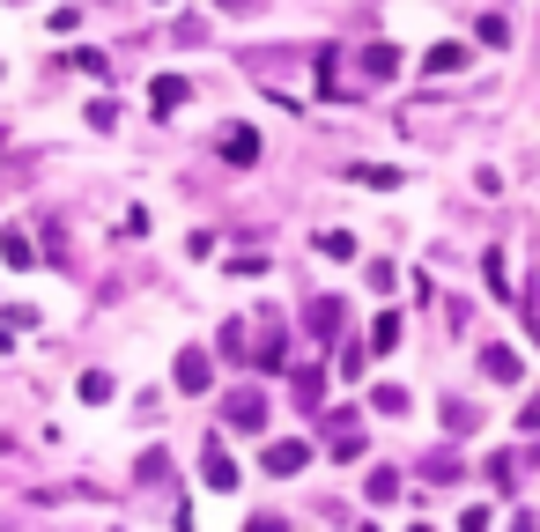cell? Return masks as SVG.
I'll use <instances>...</instances> for the list:
<instances>
[{
    "instance_id": "1",
    "label": "cell",
    "mask_w": 540,
    "mask_h": 532,
    "mask_svg": "<svg viewBox=\"0 0 540 532\" xmlns=\"http://www.w3.org/2000/svg\"><path fill=\"white\" fill-rule=\"evenodd\" d=\"M230 429H267V392H259V385H237L230 392Z\"/></svg>"
},
{
    "instance_id": "2",
    "label": "cell",
    "mask_w": 540,
    "mask_h": 532,
    "mask_svg": "<svg viewBox=\"0 0 540 532\" xmlns=\"http://www.w3.org/2000/svg\"><path fill=\"white\" fill-rule=\"evenodd\" d=\"M304 466H311L304 436H274V444H267V473H282V481H289V473H304Z\"/></svg>"
},
{
    "instance_id": "3",
    "label": "cell",
    "mask_w": 540,
    "mask_h": 532,
    "mask_svg": "<svg viewBox=\"0 0 540 532\" xmlns=\"http://www.w3.org/2000/svg\"><path fill=\"white\" fill-rule=\"evenodd\" d=\"M200 481H208L215 496H230V488H237V459L222 451V436H208V459H200Z\"/></svg>"
},
{
    "instance_id": "4",
    "label": "cell",
    "mask_w": 540,
    "mask_h": 532,
    "mask_svg": "<svg viewBox=\"0 0 540 532\" xmlns=\"http://www.w3.org/2000/svg\"><path fill=\"white\" fill-rule=\"evenodd\" d=\"M208 385H215V363L200 348H185L178 355V392H208Z\"/></svg>"
},
{
    "instance_id": "5",
    "label": "cell",
    "mask_w": 540,
    "mask_h": 532,
    "mask_svg": "<svg viewBox=\"0 0 540 532\" xmlns=\"http://www.w3.org/2000/svg\"><path fill=\"white\" fill-rule=\"evenodd\" d=\"M185 97H193V89H185V74H156V82H148V104H156V111H178Z\"/></svg>"
},
{
    "instance_id": "6",
    "label": "cell",
    "mask_w": 540,
    "mask_h": 532,
    "mask_svg": "<svg viewBox=\"0 0 540 532\" xmlns=\"http://www.w3.org/2000/svg\"><path fill=\"white\" fill-rule=\"evenodd\" d=\"M311 333H319V340H333V333H341V296H311Z\"/></svg>"
},
{
    "instance_id": "7",
    "label": "cell",
    "mask_w": 540,
    "mask_h": 532,
    "mask_svg": "<svg viewBox=\"0 0 540 532\" xmlns=\"http://www.w3.org/2000/svg\"><path fill=\"white\" fill-rule=\"evenodd\" d=\"M363 74H370V82H393V74H400V52H393V45H363Z\"/></svg>"
},
{
    "instance_id": "8",
    "label": "cell",
    "mask_w": 540,
    "mask_h": 532,
    "mask_svg": "<svg viewBox=\"0 0 540 532\" xmlns=\"http://www.w3.org/2000/svg\"><path fill=\"white\" fill-rule=\"evenodd\" d=\"M481 370H489L496 385H518V377H526V363H518L511 348H489V355H481Z\"/></svg>"
},
{
    "instance_id": "9",
    "label": "cell",
    "mask_w": 540,
    "mask_h": 532,
    "mask_svg": "<svg viewBox=\"0 0 540 532\" xmlns=\"http://www.w3.org/2000/svg\"><path fill=\"white\" fill-rule=\"evenodd\" d=\"M0 259H8V266H37V244H30V230H0Z\"/></svg>"
},
{
    "instance_id": "10",
    "label": "cell",
    "mask_w": 540,
    "mask_h": 532,
    "mask_svg": "<svg viewBox=\"0 0 540 532\" xmlns=\"http://www.w3.org/2000/svg\"><path fill=\"white\" fill-rule=\"evenodd\" d=\"M348 178H356V185H370V193H393V185H400V170H385V163H356Z\"/></svg>"
},
{
    "instance_id": "11",
    "label": "cell",
    "mask_w": 540,
    "mask_h": 532,
    "mask_svg": "<svg viewBox=\"0 0 540 532\" xmlns=\"http://www.w3.org/2000/svg\"><path fill=\"white\" fill-rule=\"evenodd\" d=\"M222 156H230L237 170H245V163L259 156V133H252V126H237V133H230V141H222Z\"/></svg>"
},
{
    "instance_id": "12",
    "label": "cell",
    "mask_w": 540,
    "mask_h": 532,
    "mask_svg": "<svg viewBox=\"0 0 540 532\" xmlns=\"http://www.w3.org/2000/svg\"><path fill=\"white\" fill-rule=\"evenodd\" d=\"M370 348H378V355L400 348V311H378V326H370Z\"/></svg>"
},
{
    "instance_id": "13",
    "label": "cell",
    "mask_w": 540,
    "mask_h": 532,
    "mask_svg": "<svg viewBox=\"0 0 540 532\" xmlns=\"http://www.w3.org/2000/svg\"><path fill=\"white\" fill-rule=\"evenodd\" d=\"M422 67H430V74H459V67H467V45H430Z\"/></svg>"
},
{
    "instance_id": "14",
    "label": "cell",
    "mask_w": 540,
    "mask_h": 532,
    "mask_svg": "<svg viewBox=\"0 0 540 532\" xmlns=\"http://www.w3.org/2000/svg\"><path fill=\"white\" fill-rule=\"evenodd\" d=\"M82 399H89V407H104V399H111V370H82Z\"/></svg>"
},
{
    "instance_id": "15",
    "label": "cell",
    "mask_w": 540,
    "mask_h": 532,
    "mask_svg": "<svg viewBox=\"0 0 540 532\" xmlns=\"http://www.w3.org/2000/svg\"><path fill=\"white\" fill-rule=\"evenodd\" d=\"M370 407H378V414H407V385H378V392H370Z\"/></svg>"
},
{
    "instance_id": "16",
    "label": "cell",
    "mask_w": 540,
    "mask_h": 532,
    "mask_svg": "<svg viewBox=\"0 0 540 532\" xmlns=\"http://www.w3.org/2000/svg\"><path fill=\"white\" fill-rule=\"evenodd\" d=\"M481 274H489V289H496V296H511V266H504V252L481 259Z\"/></svg>"
},
{
    "instance_id": "17",
    "label": "cell",
    "mask_w": 540,
    "mask_h": 532,
    "mask_svg": "<svg viewBox=\"0 0 540 532\" xmlns=\"http://www.w3.org/2000/svg\"><path fill=\"white\" fill-rule=\"evenodd\" d=\"M393 496H400V473L378 466V473H370V503H393Z\"/></svg>"
},
{
    "instance_id": "18",
    "label": "cell",
    "mask_w": 540,
    "mask_h": 532,
    "mask_svg": "<svg viewBox=\"0 0 540 532\" xmlns=\"http://www.w3.org/2000/svg\"><path fill=\"white\" fill-rule=\"evenodd\" d=\"M319 252H326V259H356V237H341V230H326V237H319Z\"/></svg>"
},
{
    "instance_id": "19",
    "label": "cell",
    "mask_w": 540,
    "mask_h": 532,
    "mask_svg": "<svg viewBox=\"0 0 540 532\" xmlns=\"http://www.w3.org/2000/svg\"><path fill=\"white\" fill-rule=\"evenodd\" d=\"M474 30H481V45H511V30H504V15H481V23H474Z\"/></svg>"
},
{
    "instance_id": "20",
    "label": "cell",
    "mask_w": 540,
    "mask_h": 532,
    "mask_svg": "<svg viewBox=\"0 0 540 532\" xmlns=\"http://www.w3.org/2000/svg\"><path fill=\"white\" fill-rule=\"evenodd\" d=\"M111 119H119V104H111V97L89 104V126H97V133H111Z\"/></svg>"
}]
</instances>
